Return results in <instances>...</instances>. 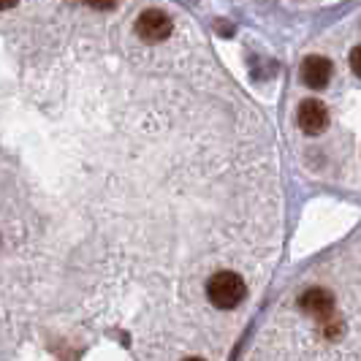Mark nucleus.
Here are the masks:
<instances>
[{"label":"nucleus","mask_w":361,"mask_h":361,"mask_svg":"<svg viewBox=\"0 0 361 361\" xmlns=\"http://www.w3.org/2000/svg\"><path fill=\"white\" fill-rule=\"evenodd\" d=\"M247 293L245 280L236 271H217L207 283V296L217 310H234Z\"/></svg>","instance_id":"1"},{"label":"nucleus","mask_w":361,"mask_h":361,"mask_svg":"<svg viewBox=\"0 0 361 361\" xmlns=\"http://www.w3.org/2000/svg\"><path fill=\"white\" fill-rule=\"evenodd\" d=\"M136 36L145 44H163L174 36V22L161 8H145L136 19Z\"/></svg>","instance_id":"2"},{"label":"nucleus","mask_w":361,"mask_h":361,"mask_svg":"<svg viewBox=\"0 0 361 361\" xmlns=\"http://www.w3.org/2000/svg\"><path fill=\"white\" fill-rule=\"evenodd\" d=\"M296 120H299V128H302L307 136H318V133H324L326 128H329V120H331V117H329L326 104L315 101V98H307V101H302Z\"/></svg>","instance_id":"3"},{"label":"nucleus","mask_w":361,"mask_h":361,"mask_svg":"<svg viewBox=\"0 0 361 361\" xmlns=\"http://www.w3.org/2000/svg\"><path fill=\"white\" fill-rule=\"evenodd\" d=\"M302 82L312 87V90H324L329 87V82H331V73H334V66H331V60L324 57V54H312L307 57L305 63H302Z\"/></svg>","instance_id":"4"},{"label":"nucleus","mask_w":361,"mask_h":361,"mask_svg":"<svg viewBox=\"0 0 361 361\" xmlns=\"http://www.w3.org/2000/svg\"><path fill=\"white\" fill-rule=\"evenodd\" d=\"M299 307L310 315H315V318H321V321H329L334 315V296L326 288H310L299 299Z\"/></svg>","instance_id":"5"},{"label":"nucleus","mask_w":361,"mask_h":361,"mask_svg":"<svg viewBox=\"0 0 361 361\" xmlns=\"http://www.w3.org/2000/svg\"><path fill=\"white\" fill-rule=\"evenodd\" d=\"M348 63H350V71H353L361 79V44L350 49V54H348Z\"/></svg>","instance_id":"6"},{"label":"nucleus","mask_w":361,"mask_h":361,"mask_svg":"<svg viewBox=\"0 0 361 361\" xmlns=\"http://www.w3.org/2000/svg\"><path fill=\"white\" fill-rule=\"evenodd\" d=\"M90 8H95V11H109V8H114L120 0H85Z\"/></svg>","instance_id":"7"},{"label":"nucleus","mask_w":361,"mask_h":361,"mask_svg":"<svg viewBox=\"0 0 361 361\" xmlns=\"http://www.w3.org/2000/svg\"><path fill=\"white\" fill-rule=\"evenodd\" d=\"M11 6H17V0H0V8H11Z\"/></svg>","instance_id":"8"},{"label":"nucleus","mask_w":361,"mask_h":361,"mask_svg":"<svg viewBox=\"0 0 361 361\" xmlns=\"http://www.w3.org/2000/svg\"><path fill=\"white\" fill-rule=\"evenodd\" d=\"M185 361H204V359H185Z\"/></svg>","instance_id":"9"}]
</instances>
